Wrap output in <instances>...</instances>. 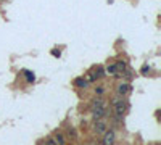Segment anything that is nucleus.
Wrapping results in <instances>:
<instances>
[{"label": "nucleus", "mask_w": 161, "mask_h": 145, "mask_svg": "<svg viewBox=\"0 0 161 145\" xmlns=\"http://www.w3.org/2000/svg\"><path fill=\"white\" fill-rule=\"evenodd\" d=\"M110 103H111L113 107V114H116V116H124V114L127 113V110H129V102L124 98V97H113L111 100H110Z\"/></svg>", "instance_id": "1"}, {"label": "nucleus", "mask_w": 161, "mask_h": 145, "mask_svg": "<svg viewBox=\"0 0 161 145\" xmlns=\"http://www.w3.org/2000/svg\"><path fill=\"white\" fill-rule=\"evenodd\" d=\"M106 129H108V121H106V118L94 119V131H95V134H97V135H102Z\"/></svg>", "instance_id": "2"}, {"label": "nucleus", "mask_w": 161, "mask_h": 145, "mask_svg": "<svg viewBox=\"0 0 161 145\" xmlns=\"http://www.w3.org/2000/svg\"><path fill=\"white\" fill-rule=\"evenodd\" d=\"M116 142V131L115 129H106L102 134V145H115Z\"/></svg>", "instance_id": "3"}, {"label": "nucleus", "mask_w": 161, "mask_h": 145, "mask_svg": "<svg viewBox=\"0 0 161 145\" xmlns=\"http://www.w3.org/2000/svg\"><path fill=\"white\" fill-rule=\"evenodd\" d=\"M130 90H132V87L129 86V82H119L118 86H116V95L118 97H126Z\"/></svg>", "instance_id": "4"}, {"label": "nucleus", "mask_w": 161, "mask_h": 145, "mask_svg": "<svg viewBox=\"0 0 161 145\" xmlns=\"http://www.w3.org/2000/svg\"><path fill=\"white\" fill-rule=\"evenodd\" d=\"M103 107H108V102L103 97H95L94 100L90 102V110L92 108H103Z\"/></svg>", "instance_id": "5"}, {"label": "nucleus", "mask_w": 161, "mask_h": 145, "mask_svg": "<svg viewBox=\"0 0 161 145\" xmlns=\"http://www.w3.org/2000/svg\"><path fill=\"white\" fill-rule=\"evenodd\" d=\"M53 139H55L56 145H66V137H65V134L61 131H56L53 134Z\"/></svg>", "instance_id": "6"}, {"label": "nucleus", "mask_w": 161, "mask_h": 145, "mask_svg": "<svg viewBox=\"0 0 161 145\" xmlns=\"http://www.w3.org/2000/svg\"><path fill=\"white\" fill-rule=\"evenodd\" d=\"M63 134H65V137L69 139V140H76V139H77V131H76V128H68L66 131L63 132Z\"/></svg>", "instance_id": "7"}, {"label": "nucleus", "mask_w": 161, "mask_h": 145, "mask_svg": "<svg viewBox=\"0 0 161 145\" xmlns=\"http://www.w3.org/2000/svg\"><path fill=\"white\" fill-rule=\"evenodd\" d=\"M74 86L79 87V89H87L89 82H87V79H85V77H76V79H74Z\"/></svg>", "instance_id": "8"}, {"label": "nucleus", "mask_w": 161, "mask_h": 145, "mask_svg": "<svg viewBox=\"0 0 161 145\" xmlns=\"http://www.w3.org/2000/svg\"><path fill=\"white\" fill-rule=\"evenodd\" d=\"M23 74H24V77H26V81H28L29 84H32L35 81V76H34V72H31L29 69H24L23 71Z\"/></svg>", "instance_id": "9"}, {"label": "nucleus", "mask_w": 161, "mask_h": 145, "mask_svg": "<svg viewBox=\"0 0 161 145\" xmlns=\"http://www.w3.org/2000/svg\"><path fill=\"white\" fill-rule=\"evenodd\" d=\"M105 72H106V74H111V76H115L116 72H118V69H116V65H115V63H113V65H108V66H106V68H105Z\"/></svg>", "instance_id": "10"}, {"label": "nucleus", "mask_w": 161, "mask_h": 145, "mask_svg": "<svg viewBox=\"0 0 161 145\" xmlns=\"http://www.w3.org/2000/svg\"><path fill=\"white\" fill-rule=\"evenodd\" d=\"M94 72H95V76L100 79V77H103V74H105V68H103V66H97V68L94 69Z\"/></svg>", "instance_id": "11"}, {"label": "nucleus", "mask_w": 161, "mask_h": 145, "mask_svg": "<svg viewBox=\"0 0 161 145\" xmlns=\"http://www.w3.org/2000/svg\"><path fill=\"white\" fill-rule=\"evenodd\" d=\"M105 92H106V90H105V87H102V86H98V87H95V97H103V95H105Z\"/></svg>", "instance_id": "12"}, {"label": "nucleus", "mask_w": 161, "mask_h": 145, "mask_svg": "<svg viewBox=\"0 0 161 145\" xmlns=\"http://www.w3.org/2000/svg\"><path fill=\"white\" fill-rule=\"evenodd\" d=\"M45 145H56L55 139H53V137H47L45 139Z\"/></svg>", "instance_id": "13"}, {"label": "nucleus", "mask_w": 161, "mask_h": 145, "mask_svg": "<svg viewBox=\"0 0 161 145\" xmlns=\"http://www.w3.org/2000/svg\"><path fill=\"white\" fill-rule=\"evenodd\" d=\"M150 69H151L150 66H147V65H145L144 68H142V74H148V72H150Z\"/></svg>", "instance_id": "14"}, {"label": "nucleus", "mask_w": 161, "mask_h": 145, "mask_svg": "<svg viewBox=\"0 0 161 145\" xmlns=\"http://www.w3.org/2000/svg\"><path fill=\"white\" fill-rule=\"evenodd\" d=\"M52 55H55V56H60L61 53H60V50H56V48H53L52 50Z\"/></svg>", "instance_id": "15"}, {"label": "nucleus", "mask_w": 161, "mask_h": 145, "mask_svg": "<svg viewBox=\"0 0 161 145\" xmlns=\"http://www.w3.org/2000/svg\"><path fill=\"white\" fill-rule=\"evenodd\" d=\"M39 145H45V140H42V142H40V144H39Z\"/></svg>", "instance_id": "16"}, {"label": "nucleus", "mask_w": 161, "mask_h": 145, "mask_svg": "<svg viewBox=\"0 0 161 145\" xmlns=\"http://www.w3.org/2000/svg\"><path fill=\"white\" fill-rule=\"evenodd\" d=\"M73 145H76V144H73Z\"/></svg>", "instance_id": "17"}]
</instances>
